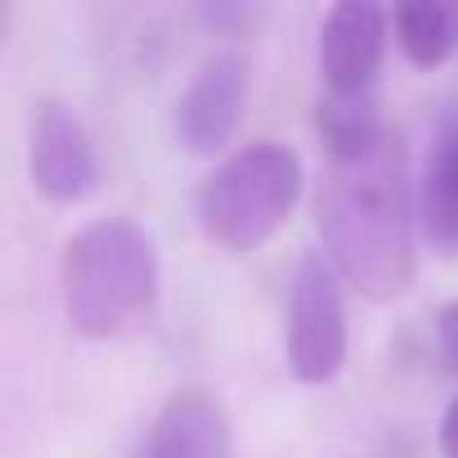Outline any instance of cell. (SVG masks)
<instances>
[{
	"instance_id": "1",
	"label": "cell",
	"mask_w": 458,
	"mask_h": 458,
	"mask_svg": "<svg viewBox=\"0 0 458 458\" xmlns=\"http://www.w3.org/2000/svg\"><path fill=\"white\" fill-rule=\"evenodd\" d=\"M315 229L328 266L369 301H395L418 275V202L409 189L404 144L386 126L377 140L328 153Z\"/></svg>"
},
{
	"instance_id": "2",
	"label": "cell",
	"mask_w": 458,
	"mask_h": 458,
	"mask_svg": "<svg viewBox=\"0 0 458 458\" xmlns=\"http://www.w3.org/2000/svg\"><path fill=\"white\" fill-rule=\"evenodd\" d=\"M64 315L86 342H122L153 324L162 266L153 234L135 220L104 216L81 225L59 261Z\"/></svg>"
},
{
	"instance_id": "3",
	"label": "cell",
	"mask_w": 458,
	"mask_h": 458,
	"mask_svg": "<svg viewBox=\"0 0 458 458\" xmlns=\"http://www.w3.org/2000/svg\"><path fill=\"white\" fill-rule=\"evenodd\" d=\"M301 198V157L284 144H248L229 153L193 198L202 239L229 257L261 252L288 225Z\"/></svg>"
},
{
	"instance_id": "4",
	"label": "cell",
	"mask_w": 458,
	"mask_h": 458,
	"mask_svg": "<svg viewBox=\"0 0 458 458\" xmlns=\"http://www.w3.org/2000/svg\"><path fill=\"white\" fill-rule=\"evenodd\" d=\"M342 275L324 252H301L288 279V324L284 351L301 386H328L346 369V297Z\"/></svg>"
},
{
	"instance_id": "5",
	"label": "cell",
	"mask_w": 458,
	"mask_h": 458,
	"mask_svg": "<svg viewBox=\"0 0 458 458\" xmlns=\"http://www.w3.org/2000/svg\"><path fill=\"white\" fill-rule=\"evenodd\" d=\"M28 180L32 189L55 202L72 207L86 202L99 189V153L64 99H41L32 113V135H28Z\"/></svg>"
},
{
	"instance_id": "6",
	"label": "cell",
	"mask_w": 458,
	"mask_h": 458,
	"mask_svg": "<svg viewBox=\"0 0 458 458\" xmlns=\"http://www.w3.org/2000/svg\"><path fill=\"white\" fill-rule=\"evenodd\" d=\"M391 14L369 0H337L319 23V72L333 99H373Z\"/></svg>"
},
{
	"instance_id": "7",
	"label": "cell",
	"mask_w": 458,
	"mask_h": 458,
	"mask_svg": "<svg viewBox=\"0 0 458 458\" xmlns=\"http://www.w3.org/2000/svg\"><path fill=\"white\" fill-rule=\"evenodd\" d=\"M248 104V64L239 55H216L207 59L189 86L175 99V140L180 148L211 157L225 153V144L234 140Z\"/></svg>"
},
{
	"instance_id": "8",
	"label": "cell",
	"mask_w": 458,
	"mask_h": 458,
	"mask_svg": "<svg viewBox=\"0 0 458 458\" xmlns=\"http://www.w3.org/2000/svg\"><path fill=\"white\" fill-rule=\"evenodd\" d=\"M140 458H234V422L202 386H180L153 413Z\"/></svg>"
},
{
	"instance_id": "9",
	"label": "cell",
	"mask_w": 458,
	"mask_h": 458,
	"mask_svg": "<svg viewBox=\"0 0 458 458\" xmlns=\"http://www.w3.org/2000/svg\"><path fill=\"white\" fill-rule=\"evenodd\" d=\"M418 229L440 257H458V108L440 117L422 180H418Z\"/></svg>"
},
{
	"instance_id": "10",
	"label": "cell",
	"mask_w": 458,
	"mask_h": 458,
	"mask_svg": "<svg viewBox=\"0 0 458 458\" xmlns=\"http://www.w3.org/2000/svg\"><path fill=\"white\" fill-rule=\"evenodd\" d=\"M395 46L413 68H440L458 55V5L454 0H404L391 10Z\"/></svg>"
},
{
	"instance_id": "11",
	"label": "cell",
	"mask_w": 458,
	"mask_h": 458,
	"mask_svg": "<svg viewBox=\"0 0 458 458\" xmlns=\"http://www.w3.org/2000/svg\"><path fill=\"white\" fill-rule=\"evenodd\" d=\"M436 355L449 373H458V301H445L436 315Z\"/></svg>"
},
{
	"instance_id": "12",
	"label": "cell",
	"mask_w": 458,
	"mask_h": 458,
	"mask_svg": "<svg viewBox=\"0 0 458 458\" xmlns=\"http://www.w3.org/2000/svg\"><path fill=\"white\" fill-rule=\"evenodd\" d=\"M436 445H440V458H458V395H454V400L445 404V413H440Z\"/></svg>"
}]
</instances>
